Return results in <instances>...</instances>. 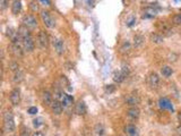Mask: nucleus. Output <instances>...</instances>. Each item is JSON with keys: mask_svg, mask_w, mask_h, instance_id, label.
I'll list each match as a JSON object with an SVG mask.
<instances>
[{"mask_svg": "<svg viewBox=\"0 0 181 136\" xmlns=\"http://www.w3.org/2000/svg\"><path fill=\"white\" fill-rule=\"evenodd\" d=\"M3 127H5V131L8 133L15 132L16 125H15V119H14V115L12 111H6L3 113Z\"/></svg>", "mask_w": 181, "mask_h": 136, "instance_id": "nucleus-1", "label": "nucleus"}, {"mask_svg": "<svg viewBox=\"0 0 181 136\" xmlns=\"http://www.w3.org/2000/svg\"><path fill=\"white\" fill-rule=\"evenodd\" d=\"M41 18H42L44 25L48 27V28H53V27L56 26V22H54V19L52 18V16L50 15L49 12L42 10V12H41Z\"/></svg>", "mask_w": 181, "mask_h": 136, "instance_id": "nucleus-2", "label": "nucleus"}, {"mask_svg": "<svg viewBox=\"0 0 181 136\" xmlns=\"http://www.w3.org/2000/svg\"><path fill=\"white\" fill-rule=\"evenodd\" d=\"M23 25L28 30H34L38 26V21L33 15H26L23 18Z\"/></svg>", "mask_w": 181, "mask_h": 136, "instance_id": "nucleus-3", "label": "nucleus"}, {"mask_svg": "<svg viewBox=\"0 0 181 136\" xmlns=\"http://www.w3.org/2000/svg\"><path fill=\"white\" fill-rule=\"evenodd\" d=\"M38 44L41 49H48L49 47V38L47 35V33L44 31H40L39 34H38Z\"/></svg>", "mask_w": 181, "mask_h": 136, "instance_id": "nucleus-4", "label": "nucleus"}, {"mask_svg": "<svg viewBox=\"0 0 181 136\" xmlns=\"http://www.w3.org/2000/svg\"><path fill=\"white\" fill-rule=\"evenodd\" d=\"M158 30H160V32L164 35V36H171L172 34H173V30H172V27L170 26V24H168L167 22H160L158 23Z\"/></svg>", "mask_w": 181, "mask_h": 136, "instance_id": "nucleus-5", "label": "nucleus"}, {"mask_svg": "<svg viewBox=\"0 0 181 136\" xmlns=\"http://www.w3.org/2000/svg\"><path fill=\"white\" fill-rule=\"evenodd\" d=\"M52 43H53V48H54V50H56V52H57V54H59V56L64 54V52H65L64 41L61 40L60 38H53Z\"/></svg>", "mask_w": 181, "mask_h": 136, "instance_id": "nucleus-6", "label": "nucleus"}, {"mask_svg": "<svg viewBox=\"0 0 181 136\" xmlns=\"http://www.w3.org/2000/svg\"><path fill=\"white\" fill-rule=\"evenodd\" d=\"M125 102L130 107H137L141 103V98L136 94H128L125 96Z\"/></svg>", "mask_w": 181, "mask_h": 136, "instance_id": "nucleus-7", "label": "nucleus"}, {"mask_svg": "<svg viewBox=\"0 0 181 136\" xmlns=\"http://www.w3.org/2000/svg\"><path fill=\"white\" fill-rule=\"evenodd\" d=\"M24 47H23V42H18V43H12V52L15 57H23L24 54Z\"/></svg>", "mask_w": 181, "mask_h": 136, "instance_id": "nucleus-8", "label": "nucleus"}, {"mask_svg": "<svg viewBox=\"0 0 181 136\" xmlns=\"http://www.w3.org/2000/svg\"><path fill=\"white\" fill-rule=\"evenodd\" d=\"M9 100H10L13 106H18L21 103V91H19V89H14L10 92Z\"/></svg>", "mask_w": 181, "mask_h": 136, "instance_id": "nucleus-9", "label": "nucleus"}, {"mask_svg": "<svg viewBox=\"0 0 181 136\" xmlns=\"http://www.w3.org/2000/svg\"><path fill=\"white\" fill-rule=\"evenodd\" d=\"M23 47H24L25 51H27V52H32L34 50L35 44H34L32 35H28V36H26V38L23 39Z\"/></svg>", "mask_w": 181, "mask_h": 136, "instance_id": "nucleus-10", "label": "nucleus"}, {"mask_svg": "<svg viewBox=\"0 0 181 136\" xmlns=\"http://www.w3.org/2000/svg\"><path fill=\"white\" fill-rule=\"evenodd\" d=\"M148 85L152 89H157L160 86V77L156 73H151V75L148 76Z\"/></svg>", "mask_w": 181, "mask_h": 136, "instance_id": "nucleus-11", "label": "nucleus"}, {"mask_svg": "<svg viewBox=\"0 0 181 136\" xmlns=\"http://www.w3.org/2000/svg\"><path fill=\"white\" fill-rule=\"evenodd\" d=\"M50 108H51L52 112L54 113V115H61V112H62V110H64V107H62V102H60L59 100H53V102L51 103V106H50Z\"/></svg>", "mask_w": 181, "mask_h": 136, "instance_id": "nucleus-12", "label": "nucleus"}, {"mask_svg": "<svg viewBox=\"0 0 181 136\" xmlns=\"http://www.w3.org/2000/svg\"><path fill=\"white\" fill-rule=\"evenodd\" d=\"M127 116H128V118H130L131 120H136L141 116V110L137 108V107H131V108H129L127 110Z\"/></svg>", "mask_w": 181, "mask_h": 136, "instance_id": "nucleus-13", "label": "nucleus"}, {"mask_svg": "<svg viewBox=\"0 0 181 136\" xmlns=\"http://www.w3.org/2000/svg\"><path fill=\"white\" fill-rule=\"evenodd\" d=\"M125 133H126L127 136H139L137 127H136L135 125H131V124L127 125V126L125 127Z\"/></svg>", "mask_w": 181, "mask_h": 136, "instance_id": "nucleus-14", "label": "nucleus"}, {"mask_svg": "<svg viewBox=\"0 0 181 136\" xmlns=\"http://www.w3.org/2000/svg\"><path fill=\"white\" fill-rule=\"evenodd\" d=\"M132 43H134V47H135L136 49H141L143 45H144V43H145V38L143 36L142 34H136V35L134 36Z\"/></svg>", "mask_w": 181, "mask_h": 136, "instance_id": "nucleus-15", "label": "nucleus"}, {"mask_svg": "<svg viewBox=\"0 0 181 136\" xmlns=\"http://www.w3.org/2000/svg\"><path fill=\"white\" fill-rule=\"evenodd\" d=\"M75 112L78 116H83L86 113V104L84 101H78L75 106Z\"/></svg>", "mask_w": 181, "mask_h": 136, "instance_id": "nucleus-16", "label": "nucleus"}, {"mask_svg": "<svg viewBox=\"0 0 181 136\" xmlns=\"http://www.w3.org/2000/svg\"><path fill=\"white\" fill-rule=\"evenodd\" d=\"M42 101H43L44 106H49L50 107L51 103L53 102V95L50 92H48V91H44L42 93Z\"/></svg>", "mask_w": 181, "mask_h": 136, "instance_id": "nucleus-17", "label": "nucleus"}, {"mask_svg": "<svg viewBox=\"0 0 181 136\" xmlns=\"http://www.w3.org/2000/svg\"><path fill=\"white\" fill-rule=\"evenodd\" d=\"M24 76H25V74H24L23 70H17V71H15V74H14L13 82L16 83V84H19L21 82L24 81Z\"/></svg>", "mask_w": 181, "mask_h": 136, "instance_id": "nucleus-18", "label": "nucleus"}, {"mask_svg": "<svg viewBox=\"0 0 181 136\" xmlns=\"http://www.w3.org/2000/svg\"><path fill=\"white\" fill-rule=\"evenodd\" d=\"M22 10V2L21 0H14L13 5H12V12L13 14L17 15L18 13H21Z\"/></svg>", "mask_w": 181, "mask_h": 136, "instance_id": "nucleus-19", "label": "nucleus"}, {"mask_svg": "<svg viewBox=\"0 0 181 136\" xmlns=\"http://www.w3.org/2000/svg\"><path fill=\"white\" fill-rule=\"evenodd\" d=\"M151 41L155 44H161V43H163V36L158 33H152L151 34Z\"/></svg>", "mask_w": 181, "mask_h": 136, "instance_id": "nucleus-20", "label": "nucleus"}, {"mask_svg": "<svg viewBox=\"0 0 181 136\" xmlns=\"http://www.w3.org/2000/svg\"><path fill=\"white\" fill-rule=\"evenodd\" d=\"M125 78H126V76H125V74L121 70L116 71L113 74V81L116 82V83H122V82L125 81Z\"/></svg>", "mask_w": 181, "mask_h": 136, "instance_id": "nucleus-21", "label": "nucleus"}, {"mask_svg": "<svg viewBox=\"0 0 181 136\" xmlns=\"http://www.w3.org/2000/svg\"><path fill=\"white\" fill-rule=\"evenodd\" d=\"M94 132H95V134L97 136H103L104 134H105V129H104L103 125L97 124V125L95 126V128H94Z\"/></svg>", "mask_w": 181, "mask_h": 136, "instance_id": "nucleus-22", "label": "nucleus"}, {"mask_svg": "<svg viewBox=\"0 0 181 136\" xmlns=\"http://www.w3.org/2000/svg\"><path fill=\"white\" fill-rule=\"evenodd\" d=\"M161 73H162V75H163L164 77H170V76L172 75L173 70H172V68L169 67V66H163L162 69H161Z\"/></svg>", "mask_w": 181, "mask_h": 136, "instance_id": "nucleus-23", "label": "nucleus"}, {"mask_svg": "<svg viewBox=\"0 0 181 136\" xmlns=\"http://www.w3.org/2000/svg\"><path fill=\"white\" fill-rule=\"evenodd\" d=\"M156 13H157V12H156L154 8H152V7H148V8L145 10V15H144L143 17H144V18H145V17H146V18H151V17L155 16Z\"/></svg>", "mask_w": 181, "mask_h": 136, "instance_id": "nucleus-24", "label": "nucleus"}, {"mask_svg": "<svg viewBox=\"0 0 181 136\" xmlns=\"http://www.w3.org/2000/svg\"><path fill=\"white\" fill-rule=\"evenodd\" d=\"M130 50H131V44H130V42L125 41L123 44H122V47H121V52H122V54H129Z\"/></svg>", "mask_w": 181, "mask_h": 136, "instance_id": "nucleus-25", "label": "nucleus"}, {"mask_svg": "<svg viewBox=\"0 0 181 136\" xmlns=\"http://www.w3.org/2000/svg\"><path fill=\"white\" fill-rule=\"evenodd\" d=\"M64 95H65L64 94V92H62L60 89H58V87H57V89L54 90V93H53V98H54V100H59V101H60V100H62Z\"/></svg>", "mask_w": 181, "mask_h": 136, "instance_id": "nucleus-26", "label": "nucleus"}, {"mask_svg": "<svg viewBox=\"0 0 181 136\" xmlns=\"http://www.w3.org/2000/svg\"><path fill=\"white\" fill-rule=\"evenodd\" d=\"M62 104L64 106H71L73 104V98L70 96V95H67L65 94L64 95V98H62Z\"/></svg>", "mask_w": 181, "mask_h": 136, "instance_id": "nucleus-27", "label": "nucleus"}, {"mask_svg": "<svg viewBox=\"0 0 181 136\" xmlns=\"http://www.w3.org/2000/svg\"><path fill=\"white\" fill-rule=\"evenodd\" d=\"M160 104H161L162 108H168V109H170V110H171V109L173 110V108L171 107V103L169 102L167 99H161V100H160Z\"/></svg>", "mask_w": 181, "mask_h": 136, "instance_id": "nucleus-28", "label": "nucleus"}, {"mask_svg": "<svg viewBox=\"0 0 181 136\" xmlns=\"http://www.w3.org/2000/svg\"><path fill=\"white\" fill-rule=\"evenodd\" d=\"M130 70H131V69H130L129 65H127V64H122V66H121V71L125 74L126 77L130 74Z\"/></svg>", "mask_w": 181, "mask_h": 136, "instance_id": "nucleus-29", "label": "nucleus"}, {"mask_svg": "<svg viewBox=\"0 0 181 136\" xmlns=\"http://www.w3.org/2000/svg\"><path fill=\"white\" fill-rule=\"evenodd\" d=\"M16 33H17V32H15L12 27H8V28L6 30V35H7L8 38H10V40L16 35Z\"/></svg>", "mask_w": 181, "mask_h": 136, "instance_id": "nucleus-30", "label": "nucleus"}, {"mask_svg": "<svg viewBox=\"0 0 181 136\" xmlns=\"http://www.w3.org/2000/svg\"><path fill=\"white\" fill-rule=\"evenodd\" d=\"M9 69H10V70H13V71H17V70H19V65H18V63H16V61H12V63H9Z\"/></svg>", "mask_w": 181, "mask_h": 136, "instance_id": "nucleus-31", "label": "nucleus"}, {"mask_svg": "<svg viewBox=\"0 0 181 136\" xmlns=\"http://www.w3.org/2000/svg\"><path fill=\"white\" fill-rule=\"evenodd\" d=\"M29 7H31L32 12H38V10H39V2L35 1V0H33V1H31Z\"/></svg>", "mask_w": 181, "mask_h": 136, "instance_id": "nucleus-32", "label": "nucleus"}, {"mask_svg": "<svg viewBox=\"0 0 181 136\" xmlns=\"http://www.w3.org/2000/svg\"><path fill=\"white\" fill-rule=\"evenodd\" d=\"M9 5V0H0V9L5 10Z\"/></svg>", "mask_w": 181, "mask_h": 136, "instance_id": "nucleus-33", "label": "nucleus"}, {"mask_svg": "<svg viewBox=\"0 0 181 136\" xmlns=\"http://www.w3.org/2000/svg\"><path fill=\"white\" fill-rule=\"evenodd\" d=\"M173 23L176 25H181V14H177L176 16H173Z\"/></svg>", "mask_w": 181, "mask_h": 136, "instance_id": "nucleus-34", "label": "nucleus"}, {"mask_svg": "<svg viewBox=\"0 0 181 136\" xmlns=\"http://www.w3.org/2000/svg\"><path fill=\"white\" fill-rule=\"evenodd\" d=\"M33 125H34V127H40V126H42V125H43V119H42V118H36V119H34V120H33Z\"/></svg>", "mask_w": 181, "mask_h": 136, "instance_id": "nucleus-35", "label": "nucleus"}, {"mask_svg": "<svg viewBox=\"0 0 181 136\" xmlns=\"http://www.w3.org/2000/svg\"><path fill=\"white\" fill-rule=\"evenodd\" d=\"M105 91H106L108 93H113V92L116 91V86H114V85H106V86H105Z\"/></svg>", "mask_w": 181, "mask_h": 136, "instance_id": "nucleus-36", "label": "nucleus"}, {"mask_svg": "<svg viewBox=\"0 0 181 136\" xmlns=\"http://www.w3.org/2000/svg\"><path fill=\"white\" fill-rule=\"evenodd\" d=\"M21 136H32V135H29V131H28V129L23 128V131H22V133H21Z\"/></svg>", "mask_w": 181, "mask_h": 136, "instance_id": "nucleus-37", "label": "nucleus"}, {"mask_svg": "<svg viewBox=\"0 0 181 136\" xmlns=\"http://www.w3.org/2000/svg\"><path fill=\"white\" fill-rule=\"evenodd\" d=\"M38 112V108H35V107H32V108L28 109V113H31V115H35Z\"/></svg>", "mask_w": 181, "mask_h": 136, "instance_id": "nucleus-38", "label": "nucleus"}, {"mask_svg": "<svg viewBox=\"0 0 181 136\" xmlns=\"http://www.w3.org/2000/svg\"><path fill=\"white\" fill-rule=\"evenodd\" d=\"M135 22H136V18H134V17H132V18H131V19L129 21V22H128V24H127V25H128V26H132Z\"/></svg>", "mask_w": 181, "mask_h": 136, "instance_id": "nucleus-39", "label": "nucleus"}, {"mask_svg": "<svg viewBox=\"0 0 181 136\" xmlns=\"http://www.w3.org/2000/svg\"><path fill=\"white\" fill-rule=\"evenodd\" d=\"M32 136H44V134L42 132H35V133L32 134Z\"/></svg>", "mask_w": 181, "mask_h": 136, "instance_id": "nucleus-40", "label": "nucleus"}]
</instances>
